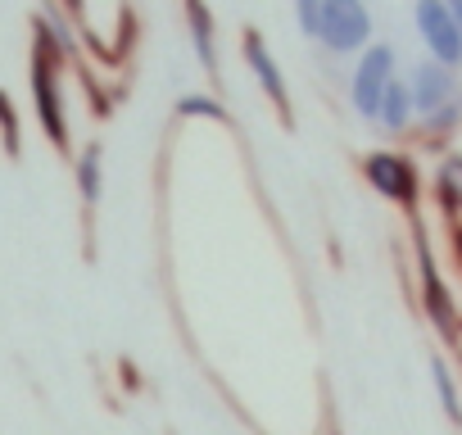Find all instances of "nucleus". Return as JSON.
<instances>
[{
	"mask_svg": "<svg viewBox=\"0 0 462 435\" xmlns=\"http://www.w3.org/2000/svg\"><path fill=\"white\" fill-rule=\"evenodd\" d=\"M435 195L448 213H462V154H448L435 172Z\"/></svg>",
	"mask_w": 462,
	"mask_h": 435,
	"instance_id": "nucleus-13",
	"label": "nucleus"
},
{
	"mask_svg": "<svg viewBox=\"0 0 462 435\" xmlns=\"http://www.w3.org/2000/svg\"><path fill=\"white\" fill-rule=\"evenodd\" d=\"M412 23H417V37H421V46L430 51L435 64L462 69V32L453 28L444 0H417V5H412Z\"/></svg>",
	"mask_w": 462,
	"mask_h": 435,
	"instance_id": "nucleus-6",
	"label": "nucleus"
},
{
	"mask_svg": "<svg viewBox=\"0 0 462 435\" xmlns=\"http://www.w3.org/2000/svg\"><path fill=\"white\" fill-rule=\"evenodd\" d=\"M421 250V304H426V313H430V322L444 331V336H453L457 331V318H453V300H448V291H444V282H439V273L430 268V255H426V245H417Z\"/></svg>",
	"mask_w": 462,
	"mask_h": 435,
	"instance_id": "nucleus-10",
	"label": "nucleus"
},
{
	"mask_svg": "<svg viewBox=\"0 0 462 435\" xmlns=\"http://www.w3.org/2000/svg\"><path fill=\"white\" fill-rule=\"evenodd\" d=\"M73 181H78L82 204L96 208L100 195H105V145H100V141H87V145L78 150V159H73Z\"/></svg>",
	"mask_w": 462,
	"mask_h": 435,
	"instance_id": "nucleus-9",
	"label": "nucleus"
},
{
	"mask_svg": "<svg viewBox=\"0 0 462 435\" xmlns=\"http://www.w3.org/2000/svg\"><path fill=\"white\" fill-rule=\"evenodd\" d=\"M32 105H37V123L46 127V136L55 141V150L69 154V114H64V46L55 42L51 23L37 19L32 23Z\"/></svg>",
	"mask_w": 462,
	"mask_h": 435,
	"instance_id": "nucleus-1",
	"label": "nucleus"
},
{
	"mask_svg": "<svg viewBox=\"0 0 462 435\" xmlns=\"http://www.w3.org/2000/svg\"><path fill=\"white\" fill-rule=\"evenodd\" d=\"M318 42L331 55H363L372 46V10H367V0H322Z\"/></svg>",
	"mask_w": 462,
	"mask_h": 435,
	"instance_id": "nucleus-2",
	"label": "nucleus"
},
{
	"mask_svg": "<svg viewBox=\"0 0 462 435\" xmlns=\"http://www.w3.org/2000/svg\"><path fill=\"white\" fill-rule=\"evenodd\" d=\"M0 132H5V136H0V141H5V154L19 159V109H14V100L5 91H0Z\"/></svg>",
	"mask_w": 462,
	"mask_h": 435,
	"instance_id": "nucleus-15",
	"label": "nucleus"
},
{
	"mask_svg": "<svg viewBox=\"0 0 462 435\" xmlns=\"http://www.w3.org/2000/svg\"><path fill=\"white\" fill-rule=\"evenodd\" d=\"M181 19H186V32H190V46H195V60L208 78H217V19L204 0H181Z\"/></svg>",
	"mask_w": 462,
	"mask_h": 435,
	"instance_id": "nucleus-8",
	"label": "nucleus"
},
{
	"mask_svg": "<svg viewBox=\"0 0 462 435\" xmlns=\"http://www.w3.org/2000/svg\"><path fill=\"white\" fill-rule=\"evenodd\" d=\"M291 10H295V28L304 37L318 42V23H322V0H291Z\"/></svg>",
	"mask_w": 462,
	"mask_h": 435,
	"instance_id": "nucleus-16",
	"label": "nucleus"
},
{
	"mask_svg": "<svg viewBox=\"0 0 462 435\" xmlns=\"http://www.w3.org/2000/svg\"><path fill=\"white\" fill-rule=\"evenodd\" d=\"M363 177H367V186L376 195H385V199H394L403 208H417L421 177H417V168H412L408 154H399V150H372L363 159Z\"/></svg>",
	"mask_w": 462,
	"mask_h": 435,
	"instance_id": "nucleus-4",
	"label": "nucleus"
},
{
	"mask_svg": "<svg viewBox=\"0 0 462 435\" xmlns=\"http://www.w3.org/2000/svg\"><path fill=\"white\" fill-rule=\"evenodd\" d=\"M177 118H213V123H226V109H222L213 96H181V100H177Z\"/></svg>",
	"mask_w": 462,
	"mask_h": 435,
	"instance_id": "nucleus-14",
	"label": "nucleus"
},
{
	"mask_svg": "<svg viewBox=\"0 0 462 435\" xmlns=\"http://www.w3.org/2000/svg\"><path fill=\"white\" fill-rule=\"evenodd\" d=\"M430 381H435V394H439L444 417H448L453 426H462V394H457V381H453V372H448V363H444L439 354L430 358Z\"/></svg>",
	"mask_w": 462,
	"mask_h": 435,
	"instance_id": "nucleus-12",
	"label": "nucleus"
},
{
	"mask_svg": "<svg viewBox=\"0 0 462 435\" xmlns=\"http://www.w3.org/2000/svg\"><path fill=\"white\" fill-rule=\"evenodd\" d=\"M417 118V109H412V96H408V82L403 78H394L390 82V91H385V100H381V109H376V123L390 132V136H399V132H408V123Z\"/></svg>",
	"mask_w": 462,
	"mask_h": 435,
	"instance_id": "nucleus-11",
	"label": "nucleus"
},
{
	"mask_svg": "<svg viewBox=\"0 0 462 435\" xmlns=\"http://www.w3.org/2000/svg\"><path fill=\"white\" fill-rule=\"evenodd\" d=\"M60 5H64V10H69V14H78V19H82V14H87V0H60Z\"/></svg>",
	"mask_w": 462,
	"mask_h": 435,
	"instance_id": "nucleus-18",
	"label": "nucleus"
},
{
	"mask_svg": "<svg viewBox=\"0 0 462 435\" xmlns=\"http://www.w3.org/2000/svg\"><path fill=\"white\" fill-rule=\"evenodd\" d=\"M394 78H399L394 73V46L372 42L358 55L354 73H349V105H354V114L367 118V123H376V109H381V100H385V91H390Z\"/></svg>",
	"mask_w": 462,
	"mask_h": 435,
	"instance_id": "nucleus-3",
	"label": "nucleus"
},
{
	"mask_svg": "<svg viewBox=\"0 0 462 435\" xmlns=\"http://www.w3.org/2000/svg\"><path fill=\"white\" fill-rule=\"evenodd\" d=\"M241 55H245V64H250L254 82L263 87V96L273 100L277 118H282L286 127H295V109H291L286 73H282V64H277V55H273V46L263 42V32H259V28H245V32H241Z\"/></svg>",
	"mask_w": 462,
	"mask_h": 435,
	"instance_id": "nucleus-5",
	"label": "nucleus"
},
{
	"mask_svg": "<svg viewBox=\"0 0 462 435\" xmlns=\"http://www.w3.org/2000/svg\"><path fill=\"white\" fill-rule=\"evenodd\" d=\"M444 10H448V19H453V28L462 32V0H444Z\"/></svg>",
	"mask_w": 462,
	"mask_h": 435,
	"instance_id": "nucleus-17",
	"label": "nucleus"
},
{
	"mask_svg": "<svg viewBox=\"0 0 462 435\" xmlns=\"http://www.w3.org/2000/svg\"><path fill=\"white\" fill-rule=\"evenodd\" d=\"M408 96H412V109H417L421 118H430V114H439L444 105L457 100V73L444 69V64H435V60H426V64L412 69Z\"/></svg>",
	"mask_w": 462,
	"mask_h": 435,
	"instance_id": "nucleus-7",
	"label": "nucleus"
}]
</instances>
